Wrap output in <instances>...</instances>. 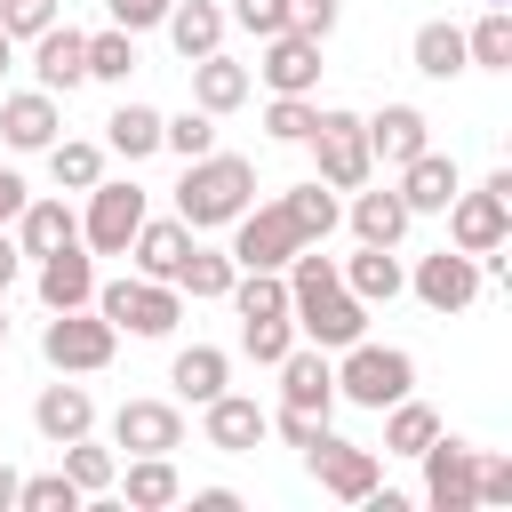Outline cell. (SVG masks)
<instances>
[{
	"label": "cell",
	"instance_id": "obj_1",
	"mask_svg": "<svg viewBox=\"0 0 512 512\" xmlns=\"http://www.w3.org/2000/svg\"><path fill=\"white\" fill-rule=\"evenodd\" d=\"M248 200H256V160H240V152H200V160H184L176 216H184L192 232H216V224H232Z\"/></svg>",
	"mask_w": 512,
	"mask_h": 512
},
{
	"label": "cell",
	"instance_id": "obj_2",
	"mask_svg": "<svg viewBox=\"0 0 512 512\" xmlns=\"http://www.w3.org/2000/svg\"><path fill=\"white\" fill-rule=\"evenodd\" d=\"M400 392H416V360L400 352V344H344V360H336V400H352V408H392Z\"/></svg>",
	"mask_w": 512,
	"mask_h": 512
},
{
	"label": "cell",
	"instance_id": "obj_3",
	"mask_svg": "<svg viewBox=\"0 0 512 512\" xmlns=\"http://www.w3.org/2000/svg\"><path fill=\"white\" fill-rule=\"evenodd\" d=\"M440 216H448V248H464V256L504 248L512 240V168H496L480 192H456Z\"/></svg>",
	"mask_w": 512,
	"mask_h": 512
},
{
	"label": "cell",
	"instance_id": "obj_4",
	"mask_svg": "<svg viewBox=\"0 0 512 512\" xmlns=\"http://www.w3.org/2000/svg\"><path fill=\"white\" fill-rule=\"evenodd\" d=\"M40 352H48V368H56V376H96V368L120 352V328H112L104 312L72 304V312H48V328H40Z\"/></svg>",
	"mask_w": 512,
	"mask_h": 512
},
{
	"label": "cell",
	"instance_id": "obj_5",
	"mask_svg": "<svg viewBox=\"0 0 512 512\" xmlns=\"http://www.w3.org/2000/svg\"><path fill=\"white\" fill-rule=\"evenodd\" d=\"M112 328H128V336H168L176 320H184V296H176V280H104L96 296H88Z\"/></svg>",
	"mask_w": 512,
	"mask_h": 512
},
{
	"label": "cell",
	"instance_id": "obj_6",
	"mask_svg": "<svg viewBox=\"0 0 512 512\" xmlns=\"http://www.w3.org/2000/svg\"><path fill=\"white\" fill-rule=\"evenodd\" d=\"M304 144L320 152V184H336V192H360V184L376 176L360 112H336V104H320V120H312V136H304Z\"/></svg>",
	"mask_w": 512,
	"mask_h": 512
},
{
	"label": "cell",
	"instance_id": "obj_7",
	"mask_svg": "<svg viewBox=\"0 0 512 512\" xmlns=\"http://www.w3.org/2000/svg\"><path fill=\"white\" fill-rule=\"evenodd\" d=\"M296 248H312V240H296L288 208H280V200H264V208L248 200V208L232 216V248H224V256H232L240 272H288V256H296Z\"/></svg>",
	"mask_w": 512,
	"mask_h": 512
},
{
	"label": "cell",
	"instance_id": "obj_8",
	"mask_svg": "<svg viewBox=\"0 0 512 512\" xmlns=\"http://www.w3.org/2000/svg\"><path fill=\"white\" fill-rule=\"evenodd\" d=\"M288 320H296V336H312L320 352H344V344H360L368 336V304L336 280V288H312V296H296L288 304Z\"/></svg>",
	"mask_w": 512,
	"mask_h": 512
},
{
	"label": "cell",
	"instance_id": "obj_9",
	"mask_svg": "<svg viewBox=\"0 0 512 512\" xmlns=\"http://www.w3.org/2000/svg\"><path fill=\"white\" fill-rule=\"evenodd\" d=\"M136 224H144V184H88V224H80V240L96 248V256H128V240H136Z\"/></svg>",
	"mask_w": 512,
	"mask_h": 512
},
{
	"label": "cell",
	"instance_id": "obj_10",
	"mask_svg": "<svg viewBox=\"0 0 512 512\" xmlns=\"http://www.w3.org/2000/svg\"><path fill=\"white\" fill-rule=\"evenodd\" d=\"M472 464H480V448L440 424V432L424 440V504H432V512H472Z\"/></svg>",
	"mask_w": 512,
	"mask_h": 512
},
{
	"label": "cell",
	"instance_id": "obj_11",
	"mask_svg": "<svg viewBox=\"0 0 512 512\" xmlns=\"http://www.w3.org/2000/svg\"><path fill=\"white\" fill-rule=\"evenodd\" d=\"M112 448H128V456H176L184 448V408L176 400H120Z\"/></svg>",
	"mask_w": 512,
	"mask_h": 512
},
{
	"label": "cell",
	"instance_id": "obj_12",
	"mask_svg": "<svg viewBox=\"0 0 512 512\" xmlns=\"http://www.w3.org/2000/svg\"><path fill=\"white\" fill-rule=\"evenodd\" d=\"M408 288H416V304H432V312H464V304L480 296V264H472L464 248H432Z\"/></svg>",
	"mask_w": 512,
	"mask_h": 512
},
{
	"label": "cell",
	"instance_id": "obj_13",
	"mask_svg": "<svg viewBox=\"0 0 512 512\" xmlns=\"http://www.w3.org/2000/svg\"><path fill=\"white\" fill-rule=\"evenodd\" d=\"M280 408H304V416L336 408V360L320 344H288V360H280Z\"/></svg>",
	"mask_w": 512,
	"mask_h": 512
},
{
	"label": "cell",
	"instance_id": "obj_14",
	"mask_svg": "<svg viewBox=\"0 0 512 512\" xmlns=\"http://www.w3.org/2000/svg\"><path fill=\"white\" fill-rule=\"evenodd\" d=\"M304 464H312V480H320L328 496H344V504H360V496H368V488L384 480L376 448H352V440H336V432H328V440H320V448H312Z\"/></svg>",
	"mask_w": 512,
	"mask_h": 512
},
{
	"label": "cell",
	"instance_id": "obj_15",
	"mask_svg": "<svg viewBox=\"0 0 512 512\" xmlns=\"http://www.w3.org/2000/svg\"><path fill=\"white\" fill-rule=\"evenodd\" d=\"M32 72H40L48 96H72V88L88 80V32H72L64 16H56L48 32H32Z\"/></svg>",
	"mask_w": 512,
	"mask_h": 512
},
{
	"label": "cell",
	"instance_id": "obj_16",
	"mask_svg": "<svg viewBox=\"0 0 512 512\" xmlns=\"http://www.w3.org/2000/svg\"><path fill=\"white\" fill-rule=\"evenodd\" d=\"M256 72H264L272 96H312V88H320V40H304V32H272Z\"/></svg>",
	"mask_w": 512,
	"mask_h": 512
},
{
	"label": "cell",
	"instance_id": "obj_17",
	"mask_svg": "<svg viewBox=\"0 0 512 512\" xmlns=\"http://www.w3.org/2000/svg\"><path fill=\"white\" fill-rule=\"evenodd\" d=\"M368 128V160H384V168H408L424 144H432V120L416 112V104H384L376 120H360Z\"/></svg>",
	"mask_w": 512,
	"mask_h": 512
},
{
	"label": "cell",
	"instance_id": "obj_18",
	"mask_svg": "<svg viewBox=\"0 0 512 512\" xmlns=\"http://www.w3.org/2000/svg\"><path fill=\"white\" fill-rule=\"evenodd\" d=\"M392 192L408 200V216H440V208L464 192V176H456V160H448V152H432V144H424V152L400 168V184H392Z\"/></svg>",
	"mask_w": 512,
	"mask_h": 512
},
{
	"label": "cell",
	"instance_id": "obj_19",
	"mask_svg": "<svg viewBox=\"0 0 512 512\" xmlns=\"http://www.w3.org/2000/svg\"><path fill=\"white\" fill-rule=\"evenodd\" d=\"M32 264H40V304H48V312H72V304L96 296V264H88L80 240H64V248H48V256H32Z\"/></svg>",
	"mask_w": 512,
	"mask_h": 512
},
{
	"label": "cell",
	"instance_id": "obj_20",
	"mask_svg": "<svg viewBox=\"0 0 512 512\" xmlns=\"http://www.w3.org/2000/svg\"><path fill=\"white\" fill-rule=\"evenodd\" d=\"M56 128H64V112H56V96H48V88L0 96V136H8L16 152H48V144H56Z\"/></svg>",
	"mask_w": 512,
	"mask_h": 512
},
{
	"label": "cell",
	"instance_id": "obj_21",
	"mask_svg": "<svg viewBox=\"0 0 512 512\" xmlns=\"http://www.w3.org/2000/svg\"><path fill=\"white\" fill-rule=\"evenodd\" d=\"M192 104H200V112H216V120H224V112H240V104H248V64H232L224 48L192 56Z\"/></svg>",
	"mask_w": 512,
	"mask_h": 512
},
{
	"label": "cell",
	"instance_id": "obj_22",
	"mask_svg": "<svg viewBox=\"0 0 512 512\" xmlns=\"http://www.w3.org/2000/svg\"><path fill=\"white\" fill-rule=\"evenodd\" d=\"M184 248H192V224H184V216H160V224L144 216V224H136V240H128V256H136V272H144V280H176Z\"/></svg>",
	"mask_w": 512,
	"mask_h": 512
},
{
	"label": "cell",
	"instance_id": "obj_23",
	"mask_svg": "<svg viewBox=\"0 0 512 512\" xmlns=\"http://www.w3.org/2000/svg\"><path fill=\"white\" fill-rule=\"evenodd\" d=\"M336 280H344L360 304H392V296L408 288V272L392 264V248H376V240H360V256H344V264H336Z\"/></svg>",
	"mask_w": 512,
	"mask_h": 512
},
{
	"label": "cell",
	"instance_id": "obj_24",
	"mask_svg": "<svg viewBox=\"0 0 512 512\" xmlns=\"http://www.w3.org/2000/svg\"><path fill=\"white\" fill-rule=\"evenodd\" d=\"M32 424H40V440H80L88 424H96V400H88V384H48L40 400H32Z\"/></svg>",
	"mask_w": 512,
	"mask_h": 512
},
{
	"label": "cell",
	"instance_id": "obj_25",
	"mask_svg": "<svg viewBox=\"0 0 512 512\" xmlns=\"http://www.w3.org/2000/svg\"><path fill=\"white\" fill-rule=\"evenodd\" d=\"M256 440H264V408H256V400H240V392H216V400H208V448L248 456Z\"/></svg>",
	"mask_w": 512,
	"mask_h": 512
},
{
	"label": "cell",
	"instance_id": "obj_26",
	"mask_svg": "<svg viewBox=\"0 0 512 512\" xmlns=\"http://www.w3.org/2000/svg\"><path fill=\"white\" fill-rule=\"evenodd\" d=\"M112 488H120L136 512H160V504H176V496H184V480H176V464H168V456H128V464L112 472Z\"/></svg>",
	"mask_w": 512,
	"mask_h": 512
},
{
	"label": "cell",
	"instance_id": "obj_27",
	"mask_svg": "<svg viewBox=\"0 0 512 512\" xmlns=\"http://www.w3.org/2000/svg\"><path fill=\"white\" fill-rule=\"evenodd\" d=\"M64 240H80V216H72L64 200H24V208H16V248H24V256H48V248H64Z\"/></svg>",
	"mask_w": 512,
	"mask_h": 512
},
{
	"label": "cell",
	"instance_id": "obj_28",
	"mask_svg": "<svg viewBox=\"0 0 512 512\" xmlns=\"http://www.w3.org/2000/svg\"><path fill=\"white\" fill-rule=\"evenodd\" d=\"M224 376H232V360H224L216 344H184V352H176V368H168L176 400H192V408H208V400L224 392Z\"/></svg>",
	"mask_w": 512,
	"mask_h": 512
},
{
	"label": "cell",
	"instance_id": "obj_29",
	"mask_svg": "<svg viewBox=\"0 0 512 512\" xmlns=\"http://www.w3.org/2000/svg\"><path fill=\"white\" fill-rule=\"evenodd\" d=\"M168 40H176L184 64L208 56V48H224V8H216V0H176V8H168Z\"/></svg>",
	"mask_w": 512,
	"mask_h": 512
},
{
	"label": "cell",
	"instance_id": "obj_30",
	"mask_svg": "<svg viewBox=\"0 0 512 512\" xmlns=\"http://www.w3.org/2000/svg\"><path fill=\"white\" fill-rule=\"evenodd\" d=\"M408 56H416V72H424V80H456V72H464V32H456L448 16H432V24H416Z\"/></svg>",
	"mask_w": 512,
	"mask_h": 512
},
{
	"label": "cell",
	"instance_id": "obj_31",
	"mask_svg": "<svg viewBox=\"0 0 512 512\" xmlns=\"http://www.w3.org/2000/svg\"><path fill=\"white\" fill-rule=\"evenodd\" d=\"M280 208H288L296 240H328V232H336V216H344V208H336V184H320V176H312V184H288V192H280Z\"/></svg>",
	"mask_w": 512,
	"mask_h": 512
},
{
	"label": "cell",
	"instance_id": "obj_32",
	"mask_svg": "<svg viewBox=\"0 0 512 512\" xmlns=\"http://www.w3.org/2000/svg\"><path fill=\"white\" fill-rule=\"evenodd\" d=\"M440 432V408H424L416 392H400L384 408V456H424V440Z\"/></svg>",
	"mask_w": 512,
	"mask_h": 512
},
{
	"label": "cell",
	"instance_id": "obj_33",
	"mask_svg": "<svg viewBox=\"0 0 512 512\" xmlns=\"http://www.w3.org/2000/svg\"><path fill=\"white\" fill-rule=\"evenodd\" d=\"M352 232L360 240H376V248H392L400 232H408V200L384 184V192H352Z\"/></svg>",
	"mask_w": 512,
	"mask_h": 512
},
{
	"label": "cell",
	"instance_id": "obj_34",
	"mask_svg": "<svg viewBox=\"0 0 512 512\" xmlns=\"http://www.w3.org/2000/svg\"><path fill=\"white\" fill-rule=\"evenodd\" d=\"M464 64H480V72H512V8H480V24L464 32Z\"/></svg>",
	"mask_w": 512,
	"mask_h": 512
},
{
	"label": "cell",
	"instance_id": "obj_35",
	"mask_svg": "<svg viewBox=\"0 0 512 512\" xmlns=\"http://www.w3.org/2000/svg\"><path fill=\"white\" fill-rule=\"evenodd\" d=\"M104 144H112L120 160H144V152H160V112H152V104H120V112L104 120Z\"/></svg>",
	"mask_w": 512,
	"mask_h": 512
},
{
	"label": "cell",
	"instance_id": "obj_36",
	"mask_svg": "<svg viewBox=\"0 0 512 512\" xmlns=\"http://www.w3.org/2000/svg\"><path fill=\"white\" fill-rule=\"evenodd\" d=\"M232 272H240V264H232L224 248H184V264H176V296H192V304H200V296H224Z\"/></svg>",
	"mask_w": 512,
	"mask_h": 512
},
{
	"label": "cell",
	"instance_id": "obj_37",
	"mask_svg": "<svg viewBox=\"0 0 512 512\" xmlns=\"http://www.w3.org/2000/svg\"><path fill=\"white\" fill-rule=\"evenodd\" d=\"M48 176H56L64 192H88V184L104 176V152H96L88 136H56V144H48Z\"/></svg>",
	"mask_w": 512,
	"mask_h": 512
},
{
	"label": "cell",
	"instance_id": "obj_38",
	"mask_svg": "<svg viewBox=\"0 0 512 512\" xmlns=\"http://www.w3.org/2000/svg\"><path fill=\"white\" fill-rule=\"evenodd\" d=\"M224 296L240 304V320H272V312H288V272H232Z\"/></svg>",
	"mask_w": 512,
	"mask_h": 512
},
{
	"label": "cell",
	"instance_id": "obj_39",
	"mask_svg": "<svg viewBox=\"0 0 512 512\" xmlns=\"http://www.w3.org/2000/svg\"><path fill=\"white\" fill-rule=\"evenodd\" d=\"M112 472H120V456H112V448H96L88 432H80V440H64V480H72L80 496H104V488H112Z\"/></svg>",
	"mask_w": 512,
	"mask_h": 512
},
{
	"label": "cell",
	"instance_id": "obj_40",
	"mask_svg": "<svg viewBox=\"0 0 512 512\" xmlns=\"http://www.w3.org/2000/svg\"><path fill=\"white\" fill-rule=\"evenodd\" d=\"M136 72V32H88V80H128Z\"/></svg>",
	"mask_w": 512,
	"mask_h": 512
},
{
	"label": "cell",
	"instance_id": "obj_41",
	"mask_svg": "<svg viewBox=\"0 0 512 512\" xmlns=\"http://www.w3.org/2000/svg\"><path fill=\"white\" fill-rule=\"evenodd\" d=\"M160 144L176 152V160H200V152H216V112H176V120H160Z\"/></svg>",
	"mask_w": 512,
	"mask_h": 512
},
{
	"label": "cell",
	"instance_id": "obj_42",
	"mask_svg": "<svg viewBox=\"0 0 512 512\" xmlns=\"http://www.w3.org/2000/svg\"><path fill=\"white\" fill-rule=\"evenodd\" d=\"M288 344H296V320H288V312H272V320H240V352H248V360L280 368V360H288Z\"/></svg>",
	"mask_w": 512,
	"mask_h": 512
},
{
	"label": "cell",
	"instance_id": "obj_43",
	"mask_svg": "<svg viewBox=\"0 0 512 512\" xmlns=\"http://www.w3.org/2000/svg\"><path fill=\"white\" fill-rule=\"evenodd\" d=\"M16 512H80V488L64 472H40V480H16Z\"/></svg>",
	"mask_w": 512,
	"mask_h": 512
},
{
	"label": "cell",
	"instance_id": "obj_44",
	"mask_svg": "<svg viewBox=\"0 0 512 512\" xmlns=\"http://www.w3.org/2000/svg\"><path fill=\"white\" fill-rule=\"evenodd\" d=\"M312 120H320V104H312V96H272V104H264V128H272L280 144H304V136H312Z\"/></svg>",
	"mask_w": 512,
	"mask_h": 512
},
{
	"label": "cell",
	"instance_id": "obj_45",
	"mask_svg": "<svg viewBox=\"0 0 512 512\" xmlns=\"http://www.w3.org/2000/svg\"><path fill=\"white\" fill-rule=\"evenodd\" d=\"M224 24H240V32H256V40H272V32H288V0H232V8H224Z\"/></svg>",
	"mask_w": 512,
	"mask_h": 512
},
{
	"label": "cell",
	"instance_id": "obj_46",
	"mask_svg": "<svg viewBox=\"0 0 512 512\" xmlns=\"http://www.w3.org/2000/svg\"><path fill=\"white\" fill-rule=\"evenodd\" d=\"M264 432H280L288 448H304V456H312V448L328 440V416H304V408H280V416H264Z\"/></svg>",
	"mask_w": 512,
	"mask_h": 512
},
{
	"label": "cell",
	"instance_id": "obj_47",
	"mask_svg": "<svg viewBox=\"0 0 512 512\" xmlns=\"http://www.w3.org/2000/svg\"><path fill=\"white\" fill-rule=\"evenodd\" d=\"M56 24V0H0V32L8 40H32V32H48Z\"/></svg>",
	"mask_w": 512,
	"mask_h": 512
},
{
	"label": "cell",
	"instance_id": "obj_48",
	"mask_svg": "<svg viewBox=\"0 0 512 512\" xmlns=\"http://www.w3.org/2000/svg\"><path fill=\"white\" fill-rule=\"evenodd\" d=\"M472 504H512V464L504 456H480L472 464Z\"/></svg>",
	"mask_w": 512,
	"mask_h": 512
},
{
	"label": "cell",
	"instance_id": "obj_49",
	"mask_svg": "<svg viewBox=\"0 0 512 512\" xmlns=\"http://www.w3.org/2000/svg\"><path fill=\"white\" fill-rule=\"evenodd\" d=\"M288 32L328 40V32H336V0H288Z\"/></svg>",
	"mask_w": 512,
	"mask_h": 512
},
{
	"label": "cell",
	"instance_id": "obj_50",
	"mask_svg": "<svg viewBox=\"0 0 512 512\" xmlns=\"http://www.w3.org/2000/svg\"><path fill=\"white\" fill-rule=\"evenodd\" d=\"M104 8H112V24H120V32H152V24H168V8H176V0H104Z\"/></svg>",
	"mask_w": 512,
	"mask_h": 512
},
{
	"label": "cell",
	"instance_id": "obj_51",
	"mask_svg": "<svg viewBox=\"0 0 512 512\" xmlns=\"http://www.w3.org/2000/svg\"><path fill=\"white\" fill-rule=\"evenodd\" d=\"M32 192H24V176L16 168H0V224H16V208H24Z\"/></svg>",
	"mask_w": 512,
	"mask_h": 512
},
{
	"label": "cell",
	"instance_id": "obj_52",
	"mask_svg": "<svg viewBox=\"0 0 512 512\" xmlns=\"http://www.w3.org/2000/svg\"><path fill=\"white\" fill-rule=\"evenodd\" d=\"M232 504H240L232 488H192V512H232Z\"/></svg>",
	"mask_w": 512,
	"mask_h": 512
},
{
	"label": "cell",
	"instance_id": "obj_53",
	"mask_svg": "<svg viewBox=\"0 0 512 512\" xmlns=\"http://www.w3.org/2000/svg\"><path fill=\"white\" fill-rule=\"evenodd\" d=\"M16 264H24V248H16L8 232H0V296H8V280H16Z\"/></svg>",
	"mask_w": 512,
	"mask_h": 512
},
{
	"label": "cell",
	"instance_id": "obj_54",
	"mask_svg": "<svg viewBox=\"0 0 512 512\" xmlns=\"http://www.w3.org/2000/svg\"><path fill=\"white\" fill-rule=\"evenodd\" d=\"M0 512H16V464H0Z\"/></svg>",
	"mask_w": 512,
	"mask_h": 512
},
{
	"label": "cell",
	"instance_id": "obj_55",
	"mask_svg": "<svg viewBox=\"0 0 512 512\" xmlns=\"http://www.w3.org/2000/svg\"><path fill=\"white\" fill-rule=\"evenodd\" d=\"M8 64H16V40H8V32H0V80H8Z\"/></svg>",
	"mask_w": 512,
	"mask_h": 512
},
{
	"label": "cell",
	"instance_id": "obj_56",
	"mask_svg": "<svg viewBox=\"0 0 512 512\" xmlns=\"http://www.w3.org/2000/svg\"><path fill=\"white\" fill-rule=\"evenodd\" d=\"M0 344H8V304H0Z\"/></svg>",
	"mask_w": 512,
	"mask_h": 512
},
{
	"label": "cell",
	"instance_id": "obj_57",
	"mask_svg": "<svg viewBox=\"0 0 512 512\" xmlns=\"http://www.w3.org/2000/svg\"><path fill=\"white\" fill-rule=\"evenodd\" d=\"M480 8H512V0H480Z\"/></svg>",
	"mask_w": 512,
	"mask_h": 512
}]
</instances>
